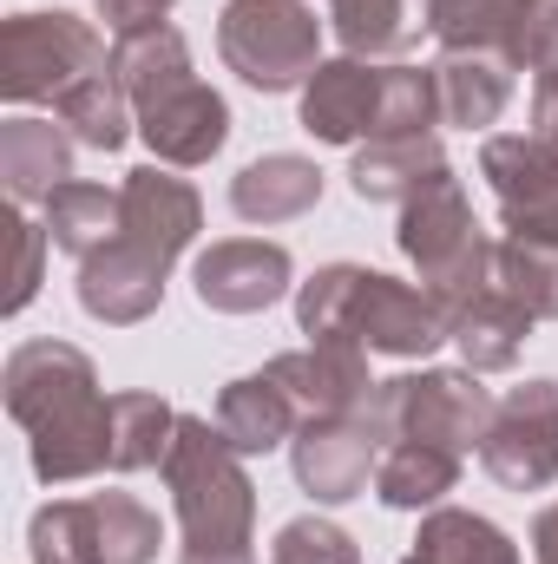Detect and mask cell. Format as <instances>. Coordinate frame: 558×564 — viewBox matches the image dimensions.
Masks as SVG:
<instances>
[{
	"mask_svg": "<svg viewBox=\"0 0 558 564\" xmlns=\"http://www.w3.org/2000/svg\"><path fill=\"white\" fill-rule=\"evenodd\" d=\"M7 414L26 426L40 486H79L112 466V401L73 341H20L7 355Z\"/></svg>",
	"mask_w": 558,
	"mask_h": 564,
	"instance_id": "1",
	"label": "cell"
},
{
	"mask_svg": "<svg viewBox=\"0 0 558 564\" xmlns=\"http://www.w3.org/2000/svg\"><path fill=\"white\" fill-rule=\"evenodd\" d=\"M126 230L79 263V308L93 322H112V328H132L144 315H158L164 302V276L171 263L191 250L197 224H204V204L184 177L139 164L126 171Z\"/></svg>",
	"mask_w": 558,
	"mask_h": 564,
	"instance_id": "2",
	"label": "cell"
},
{
	"mask_svg": "<svg viewBox=\"0 0 558 564\" xmlns=\"http://www.w3.org/2000/svg\"><path fill=\"white\" fill-rule=\"evenodd\" d=\"M112 73H119V86H126V99L139 112V139L151 144L158 164L191 171V164H211L224 151L230 106H224V93H211L191 73V46H184V33L171 20L144 26V33H119Z\"/></svg>",
	"mask_w": 558,
	"mask_h": 564,
	"instance_id": "3",
	"label": "cell"
},
{
	"mask_svg": "<svg viewBox=\"0 0 558 564\" xmlns=\"http://www.w3.org/2000/svg\"><path fill=\"white\" fill-rule=\"evenodd\" d=\"M158 473L184 525L178 564H257V486L244 473V453L224 440V426L184 414Z\"/></svg>",
	"mask_w": 558,
	"mask_h": 564,
	"instance_id": "4",
	"label": "cell"
},
{
	"mask_svg": "<svg viewBox=\"0 0 558 564\" xmlns=\"http://www.w3.org/2000/svg\"><path fill=\"white\" fill-rule=\"evenodd\" d=\"M296 328L309 341H355L368 355L420 361L447 341V308L415 282H395L362 263H329L296 289Z\"/></svg>",
	"mask_w": 558,
	"mask_h": 564,
	"instance_id": "5",
	"label": "cell"
},
{
	"mask_svg": "<svg viewBox=\"0 0 558 564\" xmlns=\"http://www.w3.org/2000/svg\"><path fill=\"white\" fill-rule=\"evenodd\" d=\"M401 257L420 270V289L453 315L466 308L480 289H493V237L473 224V204L460 191L453 171H440L433 184H420L415 197L401 204V230H395Z\"/></svg>",
	"mask_w": 558,
	"mask_h": 564,
	"instance_id": "6",
	"label": "cell"
},
{
	"mask_svg": "<svg viewBox=\"0 0 558 564\" xmlns=\"http://www.w3.org/2000/svg\"><path fill=\"white\" fill-rule=\"evenodd\" d=\"M217 53L257 93H302L322 66V20L309 0H224Z\"/></svg>",
	"mask_w": 558,
	"mask_h": 564,
	"instance_id": "7",
	"label": "cell"
},
{
	"mask_svg": "<svg viewBox=\"0 0 558 564\" xmlns=\"http://www.w3.org/2000/svg\"><path fill=\"white\" fill-rule=\"evenodd\" d=\"M106 46L79 13H13L0 26V99L13 106H60L73 86L106 73Z\"/></svg>",
	"mask_w": 558,
	"mask_h": 564,
	"instance_id": "8",
	"label": "cell"
},
{
	"mask_svg": "<svg viewBox=\"0 0 558 564\" xmlns=\"http://www.w3.org/2000/svg\"><path fill=\"white\" fill-rule=\"evenodd\" d=\"M40 564H151L158 558V512L132 492H93L40 506L26 525Z\"/></svg>",
	"mask_w": 558,
	"mask_h": 564,
	"instance_id": "9",
	"label": "cell"
},
{
	"mask_svg": "<svg viewBox=\"0 0 558 564\" xmlns=\"http://www.w3.org/2000/svg\"><path fill=\"white\" fill-rule=\"evenodd\" d=\"M493 394L480 388L473 368H420L375 381V414L388 426V440H427L447 453H473L493 426Z\"/></svg>",
	"mask_w": 558,
	"mask_h": 564,
	"instance_id": "10",
	"label": "cell"
},
{
	"mask_svg": "<svg viewBox=\"0 0 558 564\" xmlns=\"http://www.w3.org/2000/svg\"><path fill=\"white\" fill-rule=\"evenodd\" d=\"M480 466L506 492H546L558 479V381L506 388L480 440Z\"/></svg>",
	"mask_w": 558,
	"mask_h": 564,
	"instance_id": "11",
	"label": "cell"
},
{
	"mask_svg": "<svg viewBox=\"0 0 558 564\" xmlns=\"http://www.w3.org/2000/svg\"><path fill=\"white\" fill-rule=\"evenodd\" d=\"M382 446H388V426L368 401L362 414L302 421V433L289 440V466H296V486L315 506H348L355 492H368V479L382 466Z\"/></svg>",
	"mask_w": 558,
	"mask_h": 564,
	"instance_id": "12",
	"label": "cell"
},
{
	"mask_svg": "<svg viewBox=\"0 0 558 564\" xmlns=\"http://www.w3.org/2000/svg\"><path fill=\"white\" fill-rule=\"evenodd\" d=\"M480 177L493 184L506 237L558 243V151L539 132H500L480 144Z\"/></svg>",
	"mask_w": 558,
	"mask_h": 564,
	"instance_id": "13",
	"label": "cell"
},
{
	"mask_svg": "<svg viewBox=\"0 0 558 564\" xmlns=\"http://www.w3.org/2000/svg\"><path fill=\"white\" fill-rule=\"evenodd\" d=\"M289 250L282 243H264V237H224L211 243L197 263H191V282H197V302L217 308V315H257L289 295Z\"/></svg>",
	"mask_w": 558,
	"mask_h": 564,
	"instance_id": "14",
	"label": "cell"
},
{
	"mask_svg": "<svg viewBox=\"0 0 558 564\" xmlns=\"http://www.w3.org/2000/svg\"><path fill=\"white\" fill-rule=\"evenodd\" d=\"M289 388L296 414L302 421H335V414H362L375 401V381H368V348L355 341H309V348H289L277 361H264Z\"/></svg>",
	"mask_w": 558,
	"mask_h": 564,
	"instance_id": "15",
	"label": "cell"
},
{
	"mask_svg": "<svg viewBox=\"0 0 558 564\" xmlns=\"http://www.w3.org/2000/svg\"><path fill=\"white\" fill-rule=\"evenodd\" d=\"M382 79L388 66L375 59H355V53L322 59L302 86V132L315 144H362L382 119Z\"/></svg>",
	"mask_w": 558,
	"mask_h": 564,
	"instance_id": "16",
	"label": "cell"
},
{
	"mask_svg": "<svg viewBox=\"0 0 558 564\" xmlns=\"http://www.w3.org/2000/svg\"><path fill=\"white\" fill-rule=\"evenodd\" d=\"M322 204V171L302 151H264L230 177V210L244 224H289Z\"/></svg>",
	"mask_w": 558,
	"mask_h": 564,
	"instance_id": "17",
	"label": "cell"
},
{
	"mask_svg": "<svg viewBox=\"0 0 558 564\" xmlns=\"http://www.w3.org/2000/svg\"><path fill=\"white\" fill-rule=\"evenodd\" d=\"M447 164L440 132H401V139H362L355 144V164H348V184L362 204H408L420 184H433Z\"/></svg>",
	"mask_w": 558,
	"mask_h": 564,
	"instance_id": "18",
	"label": "cell"
},
{
	"mask_svg": "<svg viewBox=\"0 0 558 564\" xmlns=\"http://www.w3.org/2000/svg\"><path fill=\"white\" fill-rule=\"evenodd\" d=\"M447 341L460 348V361H466L473 375H506V368L519 361V348L533 341V315L493 282V289H480L466 308L447 315Z\"/></svg>",
	"mask_w": 558,
	"mask_h": 564,
	"instance_id": "19",
	"label": "cell"
},
{
	"mask_svg": "<svg viewBox=\"0 0 558 564\" xmlns=\"http://www.w3.org/2000/svg\"><path fill=\"white\" fill-rule=\"evenodd\" d=\"M73 132L53 119H7L0 126V177L13 204H46L73 177Z\"/></svg>",
	"mask_w": 558,
	"mask_h": 564,
	"instance_id": "20",
	"label": "cell"
},
{
	"mask_svg": "<svg viewBox=\"0 0 558 564\" xmlns=\"http://www.w3.org/2000/svg\"><path fill=\"white\" fill-rule=\"evenodd\" d=\"M217 426H224V440L250 459V453L289 446V440L302 433V414H296L289 388L264 368V375H244V381H230V388L217 394Z\"/></svg>",
	"mask_w": 558,
	"mask_h": 564,
	"instance_id": "21",
	"label": "cell"
},
{
	"mask_svg": "<svg viewBox=\"0 0 558 564\" xmlns=\"http://www.w3.org/2000/svg\"><path fill=\"white\" fill-rule=\"evenodd\" d=\"M433 86H440V126L486 132L513 99V66L500 53H440Z\"/></svg>",
	"mask_w": 558,
	"mask_h": 564,
	"instance_id": "22",
	"label": "cell"
},
{
	"mask_svg": "<svg viewBox=\"0 0 558 564\" xmlns=\"http://www.w3.org/2000/svg\"><path fill=\"white\" fill-rule=\"evenodd\" d=\"M460 486V453L427 446V440H388L375 466V499L395 512H433Z\"/></svg>",
	"mask_w": 558,
	"mask_h": 564,
	"instance_id": "23",
	"label": "cell"
},
{
	"mask_svg": "<svg viewBox=\"0 0 558 564\" xmlns=\"http://www.w3.org/2000/svg\"><path fill=\"white\" fill-rule=\"evenodd\" d=\"M329 26L355 59H401L427 33V0H329Z\"/></svg>",
	"mask_w": 558,
	"mask_h": 564,
	"instance_id": "24",
	"label": "cell"
},
{
	"mask_svg": "<svg viewBox=\"0 0 558 564\" xmlns=\"http://www.w3.org/2000/svg\"><path fill=\"white\" fill-rule=\"evenodd\" d=\"M126 230V191H106V184H86V177H66L53 197H46V237L66 250V257H99L112 237Z\"/></svg>",
	"mask_w": 558,
	"mask_h": 564,
	"instance_id": "25",
	"label": "cell"
},
{
	"mask_svg": "<svg viewBox=\"0 0 558 564\" xmlns=\"http://www.w3.org/2000/svg\"><path fill=\"white\" fill-rule=\"evenodd\" d=\"M415 558L420 564H519V545H513L493 519H480V512L433 506V512L420 519Z\"/></svg>",
	"mask_w": 558,
	"mask_h": 564,
	"instance_id": "26",
	"label": "cell"
},
{
	"mask_svg": "<svg viewBox=\"0 0 558 564\" xmlns=\"http://www.w3.org/2000/svg\"><path fill=\"white\" fill-rule=\"evenodd\" d=\"M519 7L526 0H427V33L440 40V53H500L506 59V46L519 33Z\"/></svg>",
	"mask_w": 558,
	"mask_h": 564,
	"instance_id": "27",
	"label": "cell"
},
{
	"mask_svg": "<svg viewBox=\"0 0 558 564\" xmlns=\"http://www.w3.org/2000/svg\"><path fill=\"white\" fill-rule=\"evenodd\" d=\"M53 119L86 144V151H119V144L139 132V112H132V99H126V86H119L112 66L93 73L86 86H73V93L53 106Z\"/></svg>",
	"mask_w": 558,
	"mask_h": 564,
	"instance_id": "28",
	"label": "cell"
},
{
	"mask_svg": "<svg viewBox=\"0 0 558 564\" xmlns=\"http://www.w3.org/2000/svg\"><path fill=\"white\" fill-rule=\"evenodd\" d=\"M178 408L164 394H112V473H144L164 466L178 440Z\"/></svg>",
	"mask_w": 558,
	"mask_h": 564,
	"instance_id": "29",
	"label": "cell"
},
{
	"mask_svg": "<svg viewBox=\"0 0 558 564\" xmlns=\"http://www.w3.org/2000/svg\"><path fill=\"white\" fill-rule=\"evenodd\" d=\"M493 282H500L533 322H558V243L500 237V250H493Z\"/></svg>",
	"mask_w": 558,
	"mask_h": 564,
	"instance_id": "30",
	"label": "cell"
},
{
	"mask_svg": "<svg viewBox=\"0 0 558 564\" xmlns=\"http://www.w3.org/2000/svg\"><path fill=\"white\" fill-rule=\"evenodd\" d=\"M513 73H533V112L558 106V0H526L519 7V33L506 46Z\"/></svg>",
	"mask_w": 558,
	"mask_h": 564,
	"instance_id": "31",
	"label": "cell"
},
{
	"mask_svg": "<svg viewBox=\"0 0 558 564\" xmlns=\"http://www.w3.org/2000/svg\"><path fill=\"white\" fill-rule=\"evenodd\" d=\"M401 132H440L433 66H388V79H382V119L368 139H401Z\"/></svg>",
	"mask_w": 558,
	"mask_h": 564,
	"instance_id": "32",
	"label": "cell"
},
{
	"mask_svg": "<svg viewBox=\"0 0 558 564\" xmlns=\"http://www.w3.org/2000/svg\"><path fill=\"white\" fill-rule=\"evenodd\" d=\"M270 564H362V545H355L335 519L302 512V519H289V525L277 532Z\"/></svg>",
	"mask_w": 558,
	"mask_h": 564,
	"instance_id": "33",
	"label": "cell"
},
{
	"mask_svg": "<svg viewBox=\"0 0 558 564\" xmlns=\"http://www.w3.org/2000/svg\"><path fill=\"white\" fill-rule=\"evenodd\" d=\"M7 243H13V282H7V315H20L33 295H40V263H46V250H53V237L40 230V224H26L20 217V204L7 210Z\"/></svg>",
	"mask_w": 558,
	"mask_h": 564,
	"instance_id": "34",
	"label": "cell"
},
{
	"mask_svg": "<svg viewBox=\"0 0 558 564\" xmlns=\"http://www.w3.org/2000/svg\"><path fill=\"white\" fill-rule=\"evenodd\" d=\"M178 0H99V20L112 33H144V26H164Z\"/></svg>",
	"mask_w": 558,
	"mask_h": 564,
	"instance_id": "35",
	"label": "cell"
},
{
	"mask_svg": "<svg viewBox=\"0 0 558 564\" xmlns=\"http://www.w3.org/2000/svg\"><path fill=\"white\" fill-rule=\"evenodd\" d=\"M533 558L558 564V506H546V512L533 519Z\"/></svg>",
	"mask_w": 558,
	"mask_h": 564,
	"instance_id": "36",
	"label": "cell"
},
{
	"mask_svg": "<svg viewBox=\"0 0 558 564\" xmlns=\"http://www.w3.org/2000/svg\"><path fill=\"white\" fill-rule=\"evenodd\" d=\"M533 132H539V139L558 151V106H552V112H533Z\"/></svg>",
	"mask_w": 558,
	"mask_h": 564,
	"instance_id": "37",
	"label": "cell"
},
{
	"mask_svg": "<svg viewBox=\"0 0 558 564\" xmlns=\"http://www.w3.org/2000/svg\"><path fill=\"white\" fill-rule=\"evenodd\" d=\"M33 564H40V558H33Z\"/></svg>",
	"mask_w": 558,
	"mask_h": 564,
	"instance_id": "38",
	"label": "cell"
}]
</instances>
